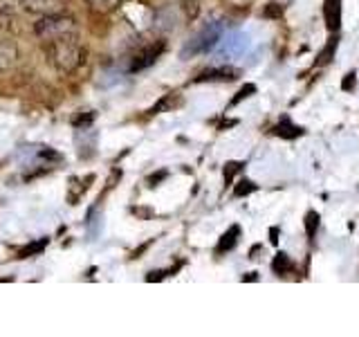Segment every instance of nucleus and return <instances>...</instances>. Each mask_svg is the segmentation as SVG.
<instances>
[{
  "mask_svg": "<svg viewBox=\"0 0 359 337\" xmlns=\"http://www.w3.org/2000/svg\"><path fill=\"white\" fill-rule=\"evenodd\" d=\"M39 39L45 43L52 65L61 74L74 72L83 59V48L79 43V32L74 20L67 16H48L36 25Z\"/></svg>",
  "mask_w": 359,
  "mask_h": 337,
  "instance_id": "1",
  "label": "nucleus"
},
{
  "mask_svg": "<svg viewBox=\"0 0 359 337\" xmlns=\"http://www.w3.org/2000/svg\"><path fill=\"white\" fill-rule=\"evenodd\" d=\"M222 39V25L220 22H209V25L202 27L194 39L187 43V48L182 50V56H196V54H205L213 50Z\"/></svg>",
  "mask_w": 359,
  "mask_h": 337,
  "instance_id": "2",
  "label": "nucleus"
},
{
  "mask_svg": "<svg viewBox=\"0 0 359 337\" xmlns=\"http://www.w3.org/2000/svg\"><path fill=\"white\" fill-rule=\"evenodd\" d=\"M164 48H166L164 41H157V43H151V45H146V48H142L137 54L133 56L130 72H140V70H146V67H151L162 56Z\"/></svg>",
  "mask_w": 359,
  "mask_h": 337,
  "instance_id": "3",
  "label": "nucleus"
},
{
  "mask_svg": "<svg viewBox=\"0 0 359 337\" xmlns=\"http://www.w3.org/2000/svg\"><path fill=\"white\" fill-rule=\"evenodd\" d=\"M341 14H344V0H323V18L332 34L341 29Z\"/></svg>",
  "mask_w": 359,
  "mask_h": 337,
  "instance_id": "4",
  "label": "nucleus"
},
{
  "mask_svg": "<svg viewBox=\"0 0 359 337\" xmlns=\"http://www.w3.org/2000/svg\"><path fill=\"white\" fill-rule=\"evenodd\" d=\"M238 77V70H233V67H211V70H205L196 81L202 84V81H233V79Z\"/></svg>",
  "mask_w": 359,
  "mask_h": 337,
  "instance_id": "5",
  "label": "nucleus"
},
{
  "mask_svg": "<svg viewBox=\"0 0 359 337\" xmlns=\"http://www.w3.org/2000/svg\"><path fill=\"white\" fill-rule=\"evenodd\" d=\"M303 133L306 131H303L301 126H297L290 117H280V121L274 126V135L276 138H283V140H297Z\"/></svg>",
  "mask_w": 359,
  "mask_h": 337,
  "instance_id": "6",
  "label": "nucleus"
},
{
  "mask_svg": "<svg viewBox=\"0 0 359 337\" xmlns=\"http://www.w3.org/2000/svg\"><path fill=\"white\" fill-rule=\"evenodd\" d=\"M241 239V227L238 225H231V227L220 236V241L216 245V254H224V252H231L236 245H238Z\"/></svg>",
  "mask_w": 359,
  "mask_h": 337,
  "instance_id": "7",
  "label": "nucleus"
},
{
  "mask_svg": "<svg viewBox=\"0 0 359 337\" xmlns=\"http://www.w3.org/2000/svg\"><path fill=\"white\" fill-rule=\"evenodd\" d=\"M245 48H247V39L243 37V34H236V37H231L227 43H224L222 54L224 56H238Z\"/></svg>",
  "mask_w": 359,
  "mask_h": 337,
  "instance_id": "8",
  "label": "nucleus"
},
{
  "mask_svg": "<svg viewBox=\"0 0 359 337\" xmlns=\"http://www.w3.org/2000/svg\"><path fill=\"white\" fill-rule=\"evenodd\" d=\"M303 227H306V234H308V239H314L321 227V216H319V211H314L310 209L306 213V218H303Z\"/></svg>",
  "mask_w": 359,
  "mask_h": 337,
  "instance_id": "9",
  "label": "nucleus"
},
{
  "mask_svg": "<svg viewBox=\"0 0 359 337\" xmlns=\"http://www.w3.org/2000/svg\"><path fill=\"white\" fill-rule=\"evenodd\" d=\"M16 59V48L11 43H0V70H7V67L14 63Z\"/></svg>",
  "mask_w": 359,
  "mask_h": 337,
  "instance_id": "10",
  "label": "nucleus"
},
{
  "mask_svg": "<svg viewBox=\"0 0 359 337\" xmlns=\"http://www.w3.org/2000/svg\"><path fill=\"white\" fill-rule=\"evenodd\" d=\"M48 239H39L36 243H29V245H25L22 250H18V258H29V256H36V254H41L45 247H48Z\"/></svg>",
  "mask_w": 359,
  "mask_h": 337,
  "instance_id": "11",
  "label": "nucleus"
},
{
  "mask_svg": "<svg viewBox=\"0 0 359 337\" xmlns=\"http://www.w3.org/2000/svg\"><path fill=\"white\" fill-rule=\"evenodd\" d=\"M272 270L276 275H287L290 270H292V261H290V256L285 252H278L274 256V261H272Z\"/></svg>",
  "mask_w": 359,
  "mask_h": 337,
  "instance_id": "12",
  "label": "nucleus"
},
{
  "mask_svg": "<svg viewBox=\"0 0 359 337\" xmlns=\"http://www.w3.org/2000/svg\"><path fill=\"white\" fill-rule=\"evenodd\" d=\"M337 45H339V41H337V34H332L330 41H328V45H325V48L321 50V54H319V61H317V63H330V61L334 59Z\"/></svg>",
  "mask_w": 359,
  "mask_h": 337,
  "instance_id": "13",
  "label": "nucleus"
},
{
  "mask_svg": "<svg viewBox=\"0 0 359 337\" xmlns=\"http://www.w3.org/2000/svg\"><path fill=\"white\" fill-rule=\"evenodd\" d=\"M256 191V183H252V180H247L243 178L238 185H233V196L236 198H245V196H250Z\"/></svg>",
  "mask_w": 359,
  "mask_h": 337,
  "instance_id": "14",
  "label": "nucleus"
},
{
  "mask_svg": "<svg viewBox=\"0 0 359 337\" xmlns=\"http://www.w3.org/2000/svg\"><path fill=\"white\" fill-rule=\"evenodd\" d=\"M95 11H112L115 7L121 5V0H86Z\"/></svg>",
  "mask_w": 359,
  "mask_h": 337,
  "instance_id": "15",
  "label": "nucleus"
},
{
  "mask_svg": "<svg viewBox=\"0 0 359 337\" xmlns=\"http://www.w3.org/2000/svg\"><path fill=\"white\" fill-rule=\"evenodd\" d=\"M243 162H227V164H224V183H227V185H231L233 183V176L236 173H241L243 171Z\"/></svg>",
  "mask_w": 359,
  "mask_h": 337,
  "instance_id": "16",
  "label": "nucleus"
},
{
  "mask_svg": "<svg viewBox=\"0 0 359 337\" xmlns=\"http://www.w3.org/2000/svg\"><path fill=\"white\" fill-rule=\"evenodd\" d=\"M254 93H256V86H254V84H245V86H243V88L238 90V95H236V97L231 99V104H229V106H236V104H241L243 99L252 97Z\"/></svg>",
  "mask_w": 359,
  "mask_h": 337,
  "instance_id": "17",
  "label": "nucleus"
},
{
  "mask_svg": "<svg viewBox=\"0 0 359 337\" xmlns=\"http://www.w3.org/2000/svg\"><path fill=\"white\" fill-rule=\"evenodd\" d=\"M93 119H95V112H79L76 117H72V126L74 128H86V126H90L93 124Z\"/></svg>",
  "mask_w": 359,
  "mask_h": 337,
  "instance_id": "18",
  "label": "nucleus"
},
{
  "mask_svg": "<svg viewBox=\"0 0 359 337\" xmlns=\"http://www.w3.org/2000/svg\"><path fill=\"white\" fill-rule=\"evenodd\" d=\"M177 104V95H166L164 99H160L157 104L151 108V112H162V110H166V108H171V106H175Z\"/></svg>",
  "mask_w": 359,
  "mask_h": 337,
  "instance_id": "19",
  "label": "nucleus"
},
{
  "mask_svg": "<svg viewBox=\"0 0 359 337\" xmlns=\"http://www.w3.org/2000/svg\"><path fill=\"white\" fill-rule=\"evenodd\" d=\"M355 81H357V74L355 72H348V77L341 81V90H348V93H351V90L355 88Z\"/></svg>",
  "mask_w": 359,
  "mask_h": 337,
  "instance_id": "20",
  "label": "nucleus"
},
{
  "mask_svg": "<svg viewBox=\"0 0 359 337\" xmlns=\"http://www.w3.org/2000/svg\"><path fill=\"white\" fill-rule=\"evenodd\" d=\"M164 277H166L164 270H157V272H149V277H146V281H149V284H153V281H162Z\"/></svg>",
  "mask_w": 359,
  "mask_h": 337,
  "instance_id": "21",
  "label": "nucleus"
},
{
  "mask_svg": "<svg viewBox=\"0 0 359 337\" xmlns=\"http://www.w3.org/2000/svg\"><path fill=\"white\" fill-rule=\"evenodd\" d=\"M164 178H166V171H160L157 176H151V178H149V187H155V185L160 183V180H164Z\"/></svg>",
  "mask_w": 359,
  "mask_h": 337,
  "instance_id": "22",
  "label": "nucleus"
},
{
  "mask_svg": "<svg viewBox=\"0 0 359 337\" xmlns=\"http://www.w3.org/2000/svg\"><path fill=\"white\" fill-rule=\"evenodd\" d=\"M269 241H272V245L278 243V227H272V230H269Z\"/></svg>",
  "mask_w": 359,
  "mask_h": 337,
  "instance_id": "23",
  "label": "nucleus"
},
{
  "mask_svg": "<svg viewBox=\"0 0 359 337\" xmlns=\"http://www.w3.org/2000/svg\"><path fill=\"white\" fill-rule=\"evenodd\" d=\"M265 16H272V18H274V16H280V11H278L276 7H267V9H265Z\"/></svg>",
  "mask_w": 359,
  "mask_h": 337,
  "instance_id": "24",
  "label": "nucleus"
},
{
  "mask_svg": "<svg viewBox=\"0 0 359 337\" xmlns=\"http://www.w3.org/2000/svg\"><path fill=\"white\" fill-rule=\"evenodd\" d=\"M258 277H256V272H250V275H247V277H243V281H256Z\"/></svg>",
  "mask_w": 359,
  "mask_h": 337,
  "instance_id": "25",
  "label": "nucleus"
}]
</instances>
